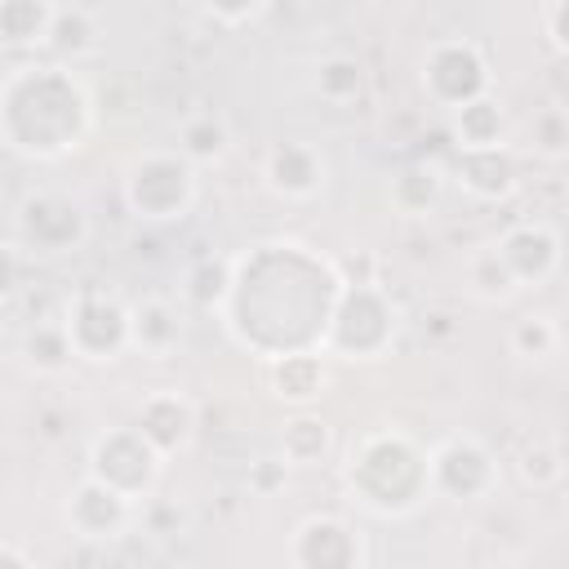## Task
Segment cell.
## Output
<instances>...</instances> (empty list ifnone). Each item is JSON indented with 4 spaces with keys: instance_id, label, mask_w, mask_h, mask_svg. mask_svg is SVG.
Instances as JSON below:
<instances>
[{
    "instance_id": "cell-1",
    "label": "cell",
    "mask_w": 569,
    "mask_h": 569,
    "mask_svg": "<svg viewBox=\"0 0 569 569\" xmlns=\"http://www.w3.org/2000/svg\"><path fill=\"white\" fill-rule=\"evenodd\" d=\"M4 98L36 107L31 116L27 111L4 116L9 151L27 160H62L84 147V133L93 124V102L67 67H18L4 80Z\"/></svg>"
},
{
    "instance_id": "cell-2",
    "label": "cell",
    "mask_w": 569,
    "mask_h": 569,
    "mask_svg": "<svg viewBox=\"0 0 569 569\" xmlns=\"http://www.w3.org/2000/svg\"><path fill=\"white\" fill-rule=\"evenodd\" d=\"M351 498L373 516H409L431 493V453L400 431H373L347 462Z\"/></svg>"
},
{
    "instance_id": "cell-3",
    "label": "cell",
    "mask_w": 569,
    "mask_h": 569,
    "mask_svg": "<svg viewBox=\"0 0 569 569\" xmlns=\"http://www.w3.org/2000/svg\"><path fill=\"white\" fill-rule=\"evenodd\" d=\"M396 333H400L396 302L378 284L356 280V284H342V293L329 311L320 351L338 356V360H382L387 347L396 342Z\"/></svg>"
},
{
    "instance_id": "cell-4",
    "label": "cell",
    "mask_w": 569,
    "mask_h": 569,
    "mask_svg": "<svg viewBox=\"0 0 569 569\" xmlns=\"http://www.w3.org/2000/svg\"><path fill=\"white\" fill-rule=\"evenodd\" d=\"M200 196L196 164L182 151H147L124 173V204L142 222H178Z\"/></svg>"
},
{
    "instance_id": "cell-5",
    "label": "cell",
    "mask_w": 569,
    "mask_h": 569,
    "mask_svg": "<svg viewBox=\"0 0 569 569\" xmlns=\"http://www.w3.org/2000/svg\"><path fill=\"white\" fill-rule=\"evenodd\" d=\"M89 240V213L80 209V200L58 196V191H36L22 200V209L13 213V231L9 244L36 258H62L76 253Z\"/></svg>"
},
{
    "instance_id": "cell-6",
    "label": "cell",
    "mask_w": 569,
    "mask_h": 569,
    "mask_svg": "<svg viewBox=\"0 0 569 569\" xmlns=\"http://www.w3.org/2000/svg\"><path fill=\"white\" fill-rule=\"evenodd\" d=\"M164 453L138 431V427H111L89 445V476L120 489L133 502H147L160 485Z\"/></svg>"
},
{
    "instance_id": "cell-7",
    "label": "cell",
    "mask_w": 569,
    "mask_h": 569,
    "mask_svg": "<svg viewBox=\"0 0 569 569\" xmlns=\"http://www.w3.org/2000/svg\"><path fill=\"white\" fill-rule=\"evenodd\" d=\"M422 93L445 107V111H458L476 98L489 93V62L480 53L476 40H462V36H449V40H436L427 53H422Z\"/></svg>"
},
{
    "instance_id": "cell-8",
    "label": "cell",
    "mask_w": 569,
    "mask_h": 569,
    "mask_svg": "<svg viewBox=\"0 0 569 569\" xmlns=\"http://www.w3.org/2000/svg\"><path fill=\"white\" fill-rule=\"evenodd\" d=\"M62 325H67V338L76 347L80 360L89 365H111L120 360L124 351H133V338H129V307L111 293H98V289H80L67 311H62Z\"/></svg>"
},
{
    "instance_id": "cell-9",
    "label": "cell",
    "mask_w": 569,
    "mask_h": 569,
    "mask_svg": "<svg viewBox=\"0 0 569 569\" xmlns=\"http://www.w3.org/2000/svg\"><path fill=\"white\" fill-rule=\"evenodd\" d=\"M498 480L502 467L480 436H449L431 449V493L445 502H485Z\"/></svg>"
},
{
    "instance_id": "cell-10",
    "label": "cell",
    "mask_w": 569,
    "mask_h": 569,
    "mask_svg": "<svg viewBox=\"0 0 569 569\" xmlns=\"http://www.w3.org/2000/svg\"><path fill=\"white\" fill-rule=\"evenodd\" d=\"M133 511H138L133 498H124L120 489L102 485L98 476H84V480L67 493L62 520H67V529H71L80 542H116V538L129 533Z\"/></svg>"
},
{
    "instance_id": "cell-11",
    "label": "cell",
    "mask_w": 569,
    "mask_h": 569,
    "mask_svg": "<svg viewBox=\"0 0 569 569\" xmlns=\"http://www.w3.org/2000/svg\"><path fill=\"white\" fill-rule=\"evenodd\" d=\"M289 565L298 569H365L369 565V547L365 538L338 520V516H307L284 551Z\"/></svg>"
},
{
    "instance_id": "cell-12",
    "label": "cell",
    "mask_w": 569,
    "mask_h": 569,
    "mask_svg": "<svg viewBox=\"0 0 569 569\" xmlns=\"http://www.w3.org/2000/svg\"><path fill=\"white\" fill-rule=\"evenodd\" d=\"M262 182H267L271 196L293 200V204H307L329 182L325 151L311 147V142H276L267 151V160H262Z\"/></svg>"
},
{
    "instance_id": "cell-13",
    "label": "cell",
    "mask_w": 569,
    "mask_h": 569,
    "mask_svg": "<svg viewBox=\"0 0 569 569\" xmlns=\"http://www.w3.org/2000/svg\"><path fill=\"white\" fill-rule=\"evenodd\" d=\"M507 267L516 271L520 289H538L560 271V236L547 222H516L502 240H498Z\"/></svg>"
},
{
    "instance_id": "cell-14",
    "label": "cell",
    "mask_w": 569,
    "mask_h": 569,
    "mask_svg": "<svg viewBox=\"0 0 569 569\" xmlns=\"http://www.w3.org/2000/svg\"><path fill=\"white\" fill-rule=\"evenodd\" d=\"M133 427H138V431L164 453V462H169V458L182 453V449L191 445V436H196V405H191L182 391H173V387L151 391V396L138 405Z\"/></svg>"
},
{
    "instance_id": "cell-15",
    "label": "cell",
    "mask_w": 569,
    "mask_h": 569,
    "mask_svg": "<svg viewBox=\"0 0 569 569\" xmlns=\"http://www.w3.org/2000/svg\"><path fill=\"white\" fill-rule=\"evenodd\" d=\"M453 182L471 196V200H485V204H502L516 182H520V169H516V156L511 147H476V151H458L453 160Z\"/></svg>"
},
{
    "instance_id": "cell-16",
    "label": "cell",
    "mask_w": 569,
    "mask_h": 569,
    "mask_svg": "<svg viewBox=\"0 0 569 569\" xmlns=\"http://www.w3.org/2000/svg\"><path fill=\"white\" fill-rule=\"evenodd\" d=\"M129 338L147 360H164L182 347V311L169 298H142L129 307Z\"/></svg>"
},
{
    "instance_id": "cell-17",
    "label": "cell",
    "mask_w": 569,
    "mask_h": 569,
    "mask_svg": "<svg viewBox=\"0 0 569 569\" xmlns=\"http://www.w3.org/2000/svg\"><path fill=\"white\" fill-rule=\"evenodd\" d=\"M267 382H271V396L289 400V405H307V400L325 396V382H329V373H325V351L298 347V351L271 356Z\"/></svg>"
},
{
    "instance_id": "cell-18",
    "label": "cell",
    "mask_w": 569,
    "mask_h": 569,
    "mask_svg": "<svg viewBox=\"0 0 569 569\" xmlns=\"http://www.w3.org/2000/svg\"><path fill=\"white\" fill-rule=\"evenodd\" d=\"M231 293H236V262L222 253L191 262V271L182 276V298L196 311H227Z\"/></svg>"
},
{
    "instance_id": "cell-19",
    "label": "cell",
    "mask_w": 569,
    "mask_h": 569,
    "mask_svg": "<svg viewBox=\"0 0 569 569\" xmlns=\"http://www.w3.org/2000/svg\"><path fill=\"white\" fill-rule=\"evenodd\" d=\"M58 22L53 0H0V36L9 49H36L49 44Z\"/></svg>"
},
{
    "instance_id": "cell-20",
    "label": "cell",
    "mask_w": 569,
    "mask_h": 569,
    "mask_svg": "<svg viewBox=\"0 0 569 569\" xmlns=\"http://www.w3.org/2000/svg\"><path fill=\"white\" fill-rule=\"evenodd\" d=\"M178 151L200 169V164H222L231 151V124L218 111H196L178 129Z\"/></svg>"
},
{
    "instance_id": "cell-21",
    "label": "cell",
    "mask_w": 569,
    "mask_h": 569,
    "mask_svg": "<svg viewBox=\"0 0 569 569\" xmlns=\"http://www.w3.org/2000/svg\"><path fill=\"white\" fill-rule=\"evenodd\" d=\"M502 142H507V116H502V107H498L489 93L453 111V147H458V151L502 147Z\"/></svg>"
},
{
    "instance_id": "cell-22",
    "label": "cell",
    "mask_w": 569,
    "mask_h": 569,
    "mask_svg": "<svg viewBox=\"0 0 569 569\" xmlns=\"http://www.w3.org/2000/svg\"><path fill=\"white\" fill-rule=\"evenodd\" d=\"M467 289H471V298H480V302H511L516 293H520V280H516V271L507 267V258H502V249L498 244H480L471 258H467Z\"/></svg>"
},
{
    "instance_id": "cell-23",
    "label": "cell",
    "mask_w": 569,
    "mask_h": 569,
    "mask_svg": "<svg viewBox=\"0 0 569 569\" xmlns=\"http://www.w3.org/2000/svg\"><path fill=\"white\" fill-rule=\"evenodd\" d=\"M440 191H445V173H440L436 164H427V160L405 164V169L391 178V204H396V213H405V218L431 213V209L440 204Z\"/></svg>"
},
{
    "instance_id": "cell-24",
    "label": "cell",
    "mask_w": 569,
    "mask_h": 569,
    "mask_svg": "<svg viewBox=\"0 0 569 569\" xmlns=\"http://www.w3.org/2000/svg\"><path fill=\"white\" fill-rule=\"evenodd\" d=\"M280 453H284L289 467H320V462H329V453H333V431H329V422L316 418V413L289 418L284 431H280Z\"/></svg>"
},
{
    "instance_id": "cell-25",
    "label": "cell",
    "mask_w": 569,
    "mask_h": 569,
    "mask_svg": "<svg viewBox=\"0 0 569 569\" xmlns=\"http://www.w3.org/2000/svg\"><path fill=\"white\" fill-rule=\"evenodd\" d=\"M22 360H27V369L53 378V373H67L71 360H80V356H76V347H71V338H67V325H62V320H44V325H31V329H27V338H22Z\"/></svg>"
},
{
    "instance_id": "cell-26",
    "label": "cell",
    "mask_w": 569,
    "mask_h": 569,
    "mask_svg": "<svg viewBox=\"0 0 569 569\" xmlns=\"http://www.w3.org/2000/svg\"><path fill=\"white\" fill-rule=\"evenodd\" d=\"M311 84H316V93H320L325 102L347 107V102H356V98L365 93V67H360L356 58H347V53H329V58L316 62Z\"/></svg>"
},
{
    "instance_id": "cell-27",
    "label": "cell",
    "mask_w": 569,
    "mask_h": 569,
    "mask_svg": "<svg viewBox=\"0 0 569 569\" xmlns=\"http://www.w3.org/2000/svg\"><path fill=\"white\" fill-rule=\"evenodd\" d=\"M507 347L520 360H547L560 347L556 316L551 311H525V316H516L511 320V333H507Z\"/></svg>"
},
{
    "instance_id": "cell-28",
    "label": "cell",
    "mask_w": 569,
    "mask_h": 569,
    "mask_svg": "<svg viewBox=\"0 0 569 569\" xmlns=\"http://www.w3.org/2000/svg\"><path fill=\"white\" fill-rule=\"evenodd\" d=\"M102 31H98V22H93V13H84V9H58V22H53V36H49V49L58 53V58H89V53H98V40Z\"/></svg>"
},
{
    "instance_id": "cell-29",
    "label": "cell",
    "mask_w": 569,
    "mask_h": 569,
    "mask_svg": "<svg viewBox=\"0 0 569 569\" xmlns=\"http://www.w3.org/2000/svg\"><path fill=\"white\" fill-rule=\"evenodd\" d=\"M516 476H520L529 489H556V485L565 480V453H560L556 445H547V440H533V445L520 449Z\"/></svg>"
},
{
    "instance_id": "cell-30",
    "label": "cell",
    "mask_w": 569,
    "mask_h": 569,
    "mask_svg": "<svg viewBox=\"0 0 569 569\" xmlns=\"http://www.w3.org/2000/svg\"><path fill=\"white\" fill-rule=\"evenodd\" d=\"M529 147L542 160H565L569 156V107H542L529 120Z\"/></svg>"
},
{
    "instance_id": "cell-31",
    "label": "cell",
    "mask_w": 569,
    "mask_h": 569,
    "mask_svg": "<svg viewBox=\"0 0 569 569\" xmlns=\"http://www.w3.org/2000/svg\"><path fill=\"white\" fill-rule=\"evenodd\" d=\"M284 480H289V462H284V453H280V458H258V462L249 467V489L262 493V498H271L276 489H284Z\"/></svg>"
},
{
    "instance_id": "cell-32",
    "label": "cell",
    "mask_w": 569,
    "mask_h": 569,
    "mask_svg": "<svg viewBox=\"0 0 569 569\" xmlns=\"http://www.w3.org/2000/svg\"><path fill=\"white\" fill-rule=\"evenodd\" d=\"M204 9H209L222 27H244V22H253V18L267 9V0H204Z\"/></svg>"
},
{
    "instance_id": "cell-33",
    "label": "cell",
    "mask_w": 569,
    "mask_h": 569,
    "mask_svg": "<svg viewBox=\"0 0 569 569\" xmlns=\"http://www.w3.org/2000/svg\"><path fill=\"white\" fill-rule=\"evenodd\" d=\"M542 27H547V40H551L560 53H569V0H547Z\"/></svg>"
},
{
    "instance_id": "cell-34",
    "label": "cell",
    "mask_w": 569,
    "mask_h": 569,
    "mask_svg": "<svg viewBox=\"0 0 569 569\" xmlns=\"http://www.w3.org/2000/svg\"><path fill=\"white\" fill-rule=\"evenodd\" d=\"M0 560H13V565H22V569H31V565H36V560H31V556H22L13 542H0Z\"/></svg>"
},
{
    "instance_id": "cell-35",
    "label": "cell",
    "mask_w": 569,
    "mask_h": 569,
    "mask_svg": "<svg viewBox=\"0 0 569 569\" xmlns=\"http://www.w3.org/2000/svg\"><path fill=\"white\" fill-rule=\"evenodd\" d=\"M556 329H560V347H569V298H565V307L556 316Z\"/></svg>"
},
{
    "instance_id": "cell-36",
    "label": "cell",
    "mask_w": 569,
    "mask_h": 569,
    "mask_svg": "<svg viewBox=\"0 0 569 569\" xmlns=\"http://www.w3.org/2000/svg\"><path fill=\"white\" fill-rule=\"evenodd\" d=\"M565 298H569V276H565Z\"/></svg>"
}]
</instances>
